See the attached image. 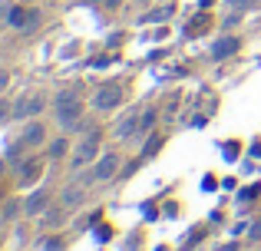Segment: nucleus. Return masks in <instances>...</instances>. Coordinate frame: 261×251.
Segmentation results:
<instances>
[{
    "label": "nucleus",
    "mask_w": 261,
    "mask_h": 251,
    "mask_svg": "<svg viewBox=\"0 0 261 251\" xmlns=\"http://www.w3.org/2000/svg\"><path fill=\"white\" fill-rule=\"evenodd\" d=\"M139 129H142V116H136V113H133V116H126L119 126H116V139H133Z\"/></svg>",
    "instance_id": "obj_9"
},
{
    "label": "nucleus",
    "mask_w": 261,
    "mask_h": 251,
    "mask_svg": "<svg viewBox=\"0 0 261 251\" xmlns=\"http://www.w3.org/2000/svg\"><path fill=\"white\" fill-rule=\"evenodd\" d=\"M83 199H86V192H83L80 185H70V188L63 192V205H66V208H76Z\"/></svg>",
    "instance_id": "obj_11"
},
{
    "label": "nucleus",
    "mask_w": 261,
    "mask_h": 251,
    "mask_svg": "<svg viewBox=\"0 0 261 251\" xmlns=\"http://www.w3.org/2000/svg\"><path fill=\"white\" fill-rule=\"evenodd\" d=\"M119 103H122V86H119V83H106V86H99V90H96V96H93V106H96L99 113L116 109Z\"/></svg>",
    "instance_id": "obj_2"
},
{
    "label": "nucleus",
    "mask_w": 261,
    "mask_h": 251,
    "mask_svg": "<svg viewBox=\"0 0 261 251\" xmlns=\"http://www.w3.org/2000/svg\"><path fill=\"white\" fill-rule=\"evenodd\" d=\"M10 113H13V106L7 103L4 96H0V123H7V119H10Z\"/></svg>",
    "instance_id": "obj_20"
},
{
    "label": "nucleus",
    "mask_w": 261,
    "mask_h": 251,
    "mask_svg": "<svg viewBox=\"0 0 261 251\" xmlns=\"http://www.w3.org/2000/svg\"><path fill=\"white\" fill-rule=\"evenodd\" d=\"M238 50H242V40H238L235 33H225V37H218L215 43H212V60H215V63H222V60L235 57Z\"/></svg>",
    "instance_id": "obj_4"
},
{
    "label": "nucleus",
    "mask_w": 261,
    "mask_h": 251,
    "mask_svg": "<svg viewBox=\"0 0 261 251\" xmlns=\"http://www.w3.org/2000/svg\"><path fill=\"white\" fill-rule=\"evenodd\" d=\"M46 155H50V159H63V155H66V139L50 142V146H46Z\"/></svg>",
    "instance_id": "obj_15"
},
{
    "label": "nucleus",
    "mask_w": 261,
    "mask_h": 251,
    "mask_svg": "<svg viewBox=\"0 0 261 251\" xmlns=\"http://www.w3.org/2000/svg\"><path fill=\"white\" fill-rule=\"evenodd\" d=\"M7 23L20 26V30H33V26L40 23V13L30 10V7H10V10H7Z\"/></svg>",
    "instance_id": "obj_5"
},
{
    "label": "nucleus",
    "mask_w": 261,
    "mask_h": 251,
    "mask_svg": "<svg viewBox=\"0 0 261 251\" xmlns=\"http://www.w3.org/2000/svg\"><path fill=\"white\" fill-rule=\"evenodd\" d=\"M43 106H46V96H43V93L27 96V119H30V116H40V113H43Z\"/></svg>",
    "instance_id": "obj_10"
},
{
    "label": "nucleus",
    "mask_w": 261,
    "mask_h": 251,
    "mask_svg": "<svg viewBox=\"0 0 261 251\" xmlns=\"http://www.w3.org/2000/svg\"><path fill=\"white\" fill-rule=\"evenodd\" d=\"M46 208H50V192H46V188H37V192H30L23 199V215H43Z\"/></svg>",
    "instance_id": "obj_6"
},
{
    "label": "nucleus",
    "mask_w": 261,
    "mask_h": 251,
    "mask_svg": "<svg viewBox=\"0 0 261 251\" xmlns=\"http://www.w3.org/2000/svg\"><path fill=\"white\" fill-rule=\"evenodd\" d=\"M43 251H63V241H60V238H50L43 245Z\"/></svg>",
    "instance_id": "obj_22"
},
{
    "label": "nucleus",
    "mask_w": 261,
    "mask_h": 251,
    "mask_svg": "<svg viewBox=\"0 0 261 251\" xmlns=\"http://www.w3.org/2000/svg\"><path fill=\"white\" fill-rule=\"evenodd\" d=\"M248 235H251V238H261V221H255V225H251Z\"/></svg>",
    "instance_id": "obj_25"
},
{
    "label": "nucleus",
    "mask_w": 261,
    "mask_h": 251,
    "mask_svg": "<svg viewBox=\"0 0 261 251\" xmlns=\"http://www.w3.org/2000/svg\"><path fill=\"white\" fill-rule=\"evenodd\" d=\"M116 169H119V155H116V152H102L99 159H96V169H93V179L106 182V179H113V175H116Z\"/></svg>",
    "instance_id": "obj_7"
},
{
    "label": "nucleus",
    "mask_w": 261,
    "mask_h": 251,
    "mask_svg": "<svg viewBox=\"0 0 261 251\" xmlns=\"http://www.w3.org/2000/svg\"><path fill=\"white\" fill-rule=\"evenodd\" d=\"M119 4H122V0H102V7H106V10H116Z\"/></svg>",
    "instance_id": "obj_26"
},
{
    "label": "nucleus",
    "mask_w": 261,
    "mask_h": 251,
    "mask_svg": "<svg viewBox=\"0 0 261 251\" xmlns=\"http://www.w3.org/2000/svg\"><path fill=\"white\" fill-rule=\"evenodd\" d=\"M155 119H159V113H155V109H146V113H142V129H152Z\"/></svg>",
    "instance_id": "obj_18"
},
{
    "label": "nucleus",
    "mask_w": 261,
    "mask_h": 251,
    "mask_svg": "<svg viewBox=\"0 0 261 251\" xmlns=\"http://www.w3.org/2000/svg\"><path fill=\"white\" fill-rule=\"evenodd\" d=\"M60 221H63V208H46V212H43V221H40V225H43V228H57L60 225Z\"/></svg>",
    "instance_id": "obj_13"
},
{
    "label": "nucleus",
    "mask_w": 261,
    "mask_h": 251,
    "mask_svg": "<svg viewBox=\"0 0 261 251\" xmlns=\"http://www.w3.org/2000/svg\"><path fill=\"white\" fill-rule=\"evenodd\" d=\"M93 159H99V135H96V132L73 149V169H83V165H89Z\"/></svg>",
    "instance_id": "obj_3"
},
{
    "label": "nucleus",
    "mask_w": 261,
    "mask_h": 251,
    "mask_svg": "<svg viewBox=\"0 0 261 251\" xmlns=\"http://www.w3.org/2000/svg\"><path fill=\"white\" fill-rule=\"evenodd\" d=\"M7 86H10V73H7V70H0V96H4V90H7Z\"/></svg>",
    "instance_id": "obj_23"
},
{
    "label": "nucleus",
    "mask_w": 261,
    "mask_h": 251,
    "mask_svg": "<svg viewBox=\"0 0 261 251\" xmlns=\"http://www.w3.org/2000/svg\"><path fill=\"white\" fill-rule=\"evenodd\" d=\"M20 212H23V205H17V202H7V205L0 208V218H4V221H13Z\"/></svg>",
    "instance_id": "obj_14"
},
{
    "label": "nucleus",
    "mask_w": 261,
    "mask_h": 251,
    "mask_svg": "<svg viewBox=\"0 0 261 251\" xmlns=\"http://www.w3.org/2000/svg\"><path fill=\"white\" fill-rule=\"evenodd\" d=\"M0 245H4V232H0Z\"/></svg>",
    "instance_id": "obj_28"
},
{
    "label": "nucleus",
    "mask_w": 261,
    "mask_h": 251,
    "mask_svg": "<svg viewBox=\"0 0 261 251\" xmlns=\"http://www.w3.org/2000/svg\"><path fill=\"white\" fill-rule=\"evenodd\" d=\"M23 146H43L46 142V126L43 123H27L23 126Z\"/></svg>",
    "instance_id": "obj_8"
},
{
    "label": "nucleus",
    "mask_w": 261,
    "mask_h": 251,
    "mask_svg": "<svg viewBox=\"0 0 261 251\" xmlns=\"http://www.w3.org/2000/svg\"><path fill=\"white\" fill-rule=\"evenodd\" d=\"M255 195H258V185H251V188H245V192H242V202H251V199H255Z\"/></svg>",
    "instance_id": "obj_24"
},
{
    "label": "nucleus",
    "mask_w": 261,
    "mask_h": 251,
    "mask_svg": "<svg viewBox=\"0 0 261 251\" xmlns=\"http://www.w3.org/2000/svg\"><path fill=\"white\" fill-rule=\"evenodd\" d=\"M37 175H40V162H23V165H20V182H23V185L37 182Z\"/></svg>",
    "instance_id": "obj_12"
},
{
    "label": "nucleus",
    "mask_w": 261,
    "mask_h": 251,
    "mask_svg": "<svg viewBox=\"0 0 261 251\" xmlns=\"http://www.w3.org/2000/svg\"><path fill=\"white\" fill-rule=\"evenodd\" d=\"M89 4H102V0H89Z\"/></svg>",
    "instance_id": "obj_27"
},
{
    "label": "nucleus",
    "mask_w": 261,
    "mask_h": 251,
    "mask_svg": "<svg viewBox=\"0 0 261 251\" xmlns=\"http://www.w3.org/2000/svg\"><path fill=\"white\" fill-rule=\"evenodd\" d=\"M231 10H251V7H258V0H228Z\"/></svg>",
    "instance_id": "obj_19"
},
{
    "label": "nucleus",
    "mask_w": 261,
    "mask_h": 251,
    "mask_svg": "<svg viewBox=\"0 0 261 251\" xmlns=\"http://www.w3.org/2000/svg\"><path fill=\"white\" fill-rule=\"evenodd\" d=\"M159 146H162L159 135H149V142L142 146V155H146V159H149V155H155V152H159Z\"/></svg>",
    "instance_id": "obj_16"
},
{
    "label": "nucleus",
    "mask_w": 261,
    "mask_h": 251,
    "mask_svg": "<svg viewBox=\"0 0 261 251\" xmlns=\"http://www.w3.org/2000/svg\"><path fill=\"white\" fill-rule=\"evenodd\" d=\"M53 106H57V123L73 129L80 126V116H83V99H80L76 86H66V90L57 93V99H53Z\"/></svg>",
    "instance_id": "obj_1"
},
{
    "label": "nucleus",
    "mask_w": 261,
    "mask_h": 251,
    "mask_svg": "<svg viewBox=\"0 0 261 251\" xmlns=\"http://www.w3.org/2000/svg\"><path fill=\"white\" fill-rule=\"evenodd\" d=\"M169 13H172V7H162V10H155V13H149L146 20H166Z\"/></svg>",
    "instance_id": "obj_21"
},
{
    "label": "nucleus",
    "mask_w": 261,
    "mask_h": 251,
    "mask_svg": "<svg viewBox=\"0 0 261 251\" xmlns=\"http://www.w3.org/2000/svg\"><path fill=\"white\" fill-rule=\"evenodd\" d=\"M13 119H27V96L13 103Z\"/></svg>",
    "instance_id": "obj_17"
}]
</instances>
